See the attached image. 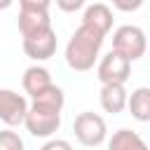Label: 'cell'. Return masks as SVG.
<instances>
[{
	"mask_svg": "<svg viewBox=\"0 0 150 150\" xmlns=\"http://www.w3.org/2000/svg\"><path fill=\"white\" fill-rule=\"evenodd\" d=\"M103 40H105V35H101L98 30L80 23L73 30V35H70V40L66 45V63H68V68H73L77 73L91 70L94 63L101 56Z\"/></svg>",
	"mask_w": 150,
	"mask_h": 150,
	"instance_id": "1",
	"label": "cell"
},
{
	"mask_svg": "<svg viewBox=\"0 0 150 150\" xmlns=\"http://www.w3.org/2000/svg\"><path fill=\"white\" fill-rule=\"evenodd\" d=\"M23 124H26V129H28L30 136H35V138H49L61 127V110L33 101L30 108H28V115H26Z\"/></svg>",
	"mask_w": 150,
	"mask_h": 150,
	"instance_id": "2",
	"label": "cell"
},
{
	"mask_svg": "<svg viewBox=\"0 0 150 150\" xmlns=\"http://www.w3.org/2000/svg\"><path fill=\"white\" fill-rule=\"evenodd\" d=\"M145 49H148V40L143 28L124 23L112 33V52L122 54L127 61H138L145 54Z\"/></svg>",
	"mask_w": 150,
	"mask_h": 150,
	"instance_id": "3",
	"label": "cell"
},
{
	"mask_svg": "<svg viewBox=\"0 0 150 150\" xmlns=\"http://www.w3.org/2000/svg\"><path fill=\"white\" fill-rule=\"evenodd\" d=\"M73 134H75V138H77L82 145L96 148V145H101V143L108 138V127H105V120H103L101 115H96V112H91V110H84V112H80V115L75 117V122H73Z\"/></svg>",
	"mask_w": 150,
	"mask_h": 150,
	"instance_id": "4",
	"label": "cell"
},
{
	"mask_svg": "<svg viewBox=\"0 0 150 150\" xmlns=\"http://www.w3.org/2000/svg\"><path fill=\"white\" fill-rule=\"evenodd\" d=\"M129 75H131V61H127L122 54L112 49L105 56H101L96 66V77L101 84H124Z\"/></svg>",
	"mask_w": 150,
	"mask_h": 150,
	"instance_id": "5",
	"label": "cell"
},
{
	"mask_svg": "<svg viewBox=\"0 0 150 150\" xmlns=\"http://www.w3.org/2000/svg\"><path fill=\"white\" fill-rule=\"evenodd\" d=\"M28 108L30 105L23 94L14 89H0V122H5L7 127H19L26 122Z\"/></svg>",
	"mask_w": 150,
	"mask_h": 150,
	"instance_id": "6",
	"label": "cell"
},
{
	"mask_svg": "<svg viewBox=\"0 0 150 150\" xmlns=\"http://www.w3.org/2000/svg\"><path fill=\"white\" fill-rule=\"evenodd\" d=\"M56 52V33L54 28L38 33L33 38H23V54L33 61H47Z\"/></svg>",
	"mask_w": 150,
	"mask_h": 150,
	"instance_id": "7",
	"label": "cell"
},
{
	"mask_svg": "<svg viewBox=\"0 0 150 150\" xmlns=\"http://www.w3.org/2000/svg\"><path fill=\"white\" fill-rule=\"evenodd\" d=\"M16 26H19L21 38H33L38 33L49 30L52 28V19H49V12H19Z\"/></svg>",
	"mask_w": 150,
	"mask_h": 150,
	"instance_id": "8",
	"label": "cell"
},
{
	"mask_svg": "<svg viewBox=\"0 0 150 150\" xmlns=\"http://www.w3.org/2000/svg\"><path fill=\"white\" fill-rule=\"evenodd\" d=\"M82 23L89 26V28H94V30H98L101 35H108V30L112 28V12H110L108 5L94 2V5H89V7L84 9Z\"/></svg>",
	"mask_w": 150,
	"mask_h": 150,
	"instance_id": "9",
	"label": "cell"
},
{
	"mask_svg": "<svg viewBox=\"0 0 150 150\" xmlns=\"http://www.w3.org/2000/svg\"><path fill=\"white\" fill-rule=\"evenodd\" d=\"M98 101H101V108L105 112H122L129 103V94L124 89V84H101V94H98Z\"/></svg>",
	"mask_w": 150,
	"mask_h": 150,
	"instance_id": "10",
	"label": "cell"
},
{
	"mask_svg": "<svg viewBox=\"0 0 150 150\" xmlns=\"http://www.w3.org/2000/svg\"><path fill=\"white\" fill-rule=\"evenodd\" d=\"M21 84H23V91H26L30 98H35L38 94H42V91H45L47 87H52L54 82H52V75H49L47 68H42V66H30V68H26Z\"/></svg>",
	"mask_w": 150,
	"mask_h": 150,
	"instance_id": "11",
	"label": "cell"
},
{
	"mask_svg": "<svg viewBox=\"0 0 150 150\" xmlns=\"http://www.w3.org/2000/svg\"><path fill=\"white\" fill-rule=\"evenodd\" d=\"M127 108L136 122H150V87H136L129 94Z\"/></svg>",
	"mask_w": 150,
	"mask_h": 150,
	"instance_id": "12",
	"label": "cell"
},
{
	"mask_svg": "<svg viewBox=\"0 0 150 150\" xmlns=\"http://www.w3.org/2000/svg\"><path fill=\"white\" fill-rule=\"evenodd\" d=\"M108 150H150L148 143L131 129H117L108 138Z\"/></svg>",
	"mask_w": 150,
	"mask_h": 150,
	"instance_id": "13",
	"label": "cell"
},
{
	"mask_svg": "<svg viewBox=\"0 0 150 150\" xmlns=\"http://www.w3.org/2000/svg\"><path fill=\"white\" fill-rule=\"evenodd\" d=\"M0 150H26L23 138L12 129H0Z\"/></svg>",
	"mask_w": 150,
	"mask_h": 150,
	"instance_id": "14",
	"label": "cell"
},
{
	"mask_svg": "<svg viewBox=\"0 0 150 150\" xmlns=\"http://www.w3.org/2000/svg\"><path fill=\"white\" fill-rule=\"evenodd\" d=\"M52 0H19L21 12H49Z\"/></svg>",
	"mask_w": 150,
	"mask_h": 150,
	"instance_id": "15",
	"label": "cell"
},
{
	"mask_svg": "<svg viewBox=\"0 0 150 150\" xmlns=\"http://www.w3.org/2000/svg\"><path fill=\"white\" fill-rule=\"evenodd\" d=\"M87 5V0H56V7L66 14H73V12H80L82 7Z\"/></svg>",
	"mask_w": 150,
	"mask_h": 150,
	"instance_id": "16",
	"label": "cell"
},
{
	"mask_svg": "<svg viewBox=\"0 0 150 150\" xmlns=\"http://www.w3.org/2000/svg\"><path fill=\"white\" fill-rule=\"evenodd\" d=\"M110 2H112V7L120 9V12H136V9H141V5H143L145 0H110Z\"/></svg>",
	"mask_w": 150,
	"mask_h": 150,
	"instance_id": "17",
	"label": "cell"
},
{
	"mask_svg": "<svg viewBox=\"0 0 150 150\" xmlns=\"http://www.w3.org/2000/svg\"><path fill=\"white\" fill-rule=\"evenodd\" d=\"M40 150H73V145H70V141H66V138H49Z\"/></svg>",
	"mask_w": 150,
	"mask_h": 150,
	"instance_id": "18",
	"label": "cell"
},
{
	"mask_svg": "<svg viewBox=\"0 0 150 150\" xmlns=\"http://www.w3.org/2000/svg\"><path fill=\"white\" fill-rule=\"evenodd\" d=\"M12 2H14V0H0V12H2V9H9Z\"/></svg>",
	"mask_w": 150,
	"mask_h": 150,
	"instance_id": "19",
	"label": "cell"
}]
</instances>
